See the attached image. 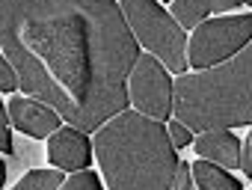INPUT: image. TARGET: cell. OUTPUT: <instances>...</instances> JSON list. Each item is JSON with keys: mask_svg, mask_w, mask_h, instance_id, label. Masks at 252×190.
Returning a JSON list of instances; mask_svg holds the SVG:
<instances>
[{"mask_svg": "<svg viewBox=\"0 0 252 190\" xmlns=\"http://www.w3.org/2000/svg\"><path fill=\"white\" fill-rule=\"evenodd\" d=\"M0 48L21 89L80 131L131 101L140 45L113 0H0Z\"/></svg>", "mask_w": 252, "mask_h": 190, "instance_id": "obj_1", "label": "cell"}, {"mask_svg": "<svg viewBox=\"0 0 252 190\" xmlns=\"http://www.w3.org/2000/svg\"><path fill=\"white\" fill-rule=\"evenodd\" d=\"M95 155L113 190H169L175 187V143L155 116L122 110L95 137Z\"/></svg>", "mask_w": 252, "mask_h": 190, "instance_id": "obj_2", "label": "cell"}, {"mask_svg": "<svg viewBox=\"0 0 252 190\" xmlns=\"http://www.w3.org/2000/svg\"><path fill=\"white\" fill-rule=\"evenodd\" d=\"M175 116L190 131L252 122V42L222 65L175 80Z\"/></svg>", "mask_w": 252, "mask_h": 190, "instance_id": "obj_3", "label": "cell"}, {"mask_svg": "<svg viewBox=\"0 0 252 190\" xmlns=\"http://www.w3.org/2000/svg\"><path fill=\"white\" fill-rule=\"evenodd\" d=\"M128 24L134 27L137 39L175 74H184L190 65L187 57V36L172 15H166L155 0H122Z\"/></svg>", "mask_w": 252, "mask_h": 190, "instance_id": "obj_4", "label": "cell"}, {"mask_svg": "<svg viewBox=\"0 0 252 190\" xmlns=\"http://www.w3.org/2000/svg\"><path fill=\"white\" fill-rule=\"evenodd\" d=\"M252 39V15H234V18H217L202 21L190 39V65L193 68H211L222 60L234 57L246 42Z\"/></svg>", "mask_w": 252, "mask_h": 190, "instance_id": "obj_5", "label": "cell"}, {"mask_svg": "<svg viewBox=\"0 0 252 190\" xmlns=\"http://www.w3.org/2000/svg\"><path fill=\"white\" fill-rule=\"evenodd\" d=\"M131 101L155 119H166L175 107L169 74L155 54H143L131 71Z\"/></svg>", "mask_w": 252, "mask_h": 190, "instance_id": "obj_6", "label": "cell"}, {"mask_svg": "<svg viewBox=\"0 0 252 190\" xmlns=\"http://www.w3.org/2000/svg\"><path fill=\"white\" fill-rule=\"evenodd\" d=\"M9 122L18 131H24L27 137H48L60 125V110L45 104V101H33V95L30 98H12L9 101Z\"/></svg>", "mask_w": 252, "mask_h": 190, "instance_id": "obj_7", "label": "cell"}, {"mask_svg": "<svg viewBox=\"0 0 252 190\" xmlns=\"http://www.w3.org/2000/svg\"><path fill=\"white\" fill-rule=\"evenodd\" d=\"M86 131H80V128H60V131H54V137H51V143H48V158H51V163L54 166H60V169H86V163H89V155H92V143L83 137Z\"/></svg>", "mask_w": 252, "mask_h": 190, "instance_id": "obj_8", "label": "cell"}, {"mask_svg": "<svg viewBox=\"0 0 252 190\" xmlns=\"http://www.w3.org/2000/svg\"><path fill=\"white\" fill-rule=\"evenodd\" d=\"M196 152L225 169L240 166V143L225 131V128H214V131H202L196 137Z\"/></svg>", "mask_w": 252, "mask_h": 190, "instance_id": "obj_9", "label": "cell"}, {"mask_svg": "<svg viewBox=\"0 0 252 190\" xmlns=\"http://www.w3.org/2000/svg\"><path fill=\"white\" fill-rule=\"evenodd\" d=\"M193 175H196V184L202 190H240V181L231 178L228 172L220 169V163H208V160H199L193 166Z\"/></svg>", "mask_w": 252, "mask_h": 190, "instance_id": "obj_10", "label": "cell"}, {"mask_svg": "<svg viewBox=\"0 0 252 190\" xmlns=\"http://www.w3.org/2000/svg\"><path fill=\"white\" fill-rule=\"evenodd\" d=\"M169 3L181 27H199L211 12V0H169Z\"/></svg>", "mask_w": 252, "mask_h": 190, "instance_id": "obj_11", "label": "cell"}, {"mask_svg": "<svg viewBox=\"0 0 252 190\" xmlns=\"http://www.w3.org/2000/svg\"><path fill=\"white\" fill-rule=\"evenodd\" d=\"M60 184H65L60 169H36L18 181V190H54Z\"/></svg>", "mask_w": 252, "mask_h": 190, "instance_id": "obj_12", "label": "cell"}, {"mask_svg": "<svg viewBox=\"0 0 252 190\" xmlns=\"http://www.w3.org/2000/svg\"><path fill=\"white\" fill-rule=\"evenodd\" d=\"M65 187H68V190H98L101 181H98L95 172H89V169H77V172L65 181Z\"/></svg>", "mask_w": 252, "mask_h": 190, "instance_id": "obj_13", "label": "cell"}, {"mask_svg": "<svg viewBox=\"0 0 252 190\" xmlns=\"http://www.w3.org/2000/svg\"><path fill=\"white\" fill-rule=\"evenodd\" d=\"M15 86H21L18 68L12 65V60H9V57H3V63H0V89H3V92H12Z\"/></svg>", "mask_w": 252, "mask_h": 190, "instance_id": "obj_14", "label": "cell"}, {"mask_svg": "<svg viewBox=\"0 0 252 190\" xmlns=\"http://www.w3.org/2000/svg\"><path fill=\"white\" fill-rule=\"evenodd\" d=\"M169 134H172V143H175V146H190V143H193V134H190V128H187L181 119H178V122H172Z\"/></svg>", "mask_w": 252, "mask_h": 190, "instance_id": "obj_15", "label": "cell"}, {"mask_svg": "<svg viewBox=\"0 0 252 190\" xmlns=\"http://www.w3.org/2000/svg\"><path fill=\"white\" fill-rule=\"evenodd\" d=\"M240 166H243V175H252V131H249V137H246V146H243Z\"/></svg>", "mask_w": 252, "mask_h": 190, "instance_id": "obj_16", "label": "cell"}, {"mask_svg": "<svg viewBox=\"0 0 252 190\" xmlns=\"http://www.w3.org/2000/svg\"><path fill=\"white\" fill-rule=\"evenodd\" d=\"M193 178H190V166L187 163H178V172H175V187H190Z\"/></svg>", "mask_w": 252, "mask_h": 190, "instance_id": "obj_17", "label": "cell"}, {"mask_svg": "<svg viewBox=\"0 0 252 190\" xmlns=\"http://www.w3.org/2000/svg\"><path fill=\"white\" fill-rule=\"evenodd\" d=\"M243 0H211V12H228L234 6H240Z\"/></svg>", "mask_w": 252, "mask_h": 190, "instance_id": "obj_18", "label": "cell"}, {"mask_svg": "<svg viewBox=\"0 0 252 190\" xmlns=\"http://www.w3.org/2000/svg\"><path fill=\"white\" fill-rule=\"evenodd\" d=\"M0 149H3L6 155L12 152V134H9V128H6V119H3V128H0Z\"/></svg>", "mask_w": 252, "mask_h": 190, "instance_id": "obj_19", "label": "cell"}, {"mask_svg": "<svg viewBox=\"0 0 252 190\" xmlns=\"http://www.w3.org/2000/svg\"><path fill=\"white\" fill-rule=\"evenodd\" d=\"M243 3H246V6H252V0H243Z\"/></svg>", "mask_w": 252, "mask_h": 190, "instance_id": "obj_20", "label": "cell"}]
</instances>
